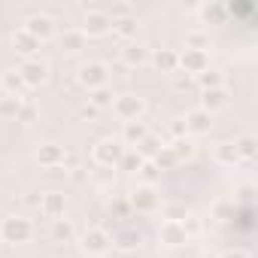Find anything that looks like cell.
Wrapping results in <instances>:
<instances>
[{
    "label": "cell",
    "mask_w": 258,
    "mask_h": 258,
    "mask_svg": "<svg viewBox=\"0 0 258 258\" xmlns=\"http://www.w3.org/2000/svg\"><path fill=\"white\" fill-rule=\"evenodd\" d=\"M31 237H34V225H31V219H25V216H7L4 222H0V240L10 243V246L28 243Z\"/></svg>",
    "instance_id": "6da1fadb"
},
{
    "label": "cell",
    "mask_w": 258,
    "mask_h": 258,
    "mask_svg": "<svg viewBox=\"0 0 258 258\" xmlns=\"http://www.w3.org/2000/svg\"><path fill=\"white\" fill-rule=\"evenodd\" d=\"M121 155H124V146H121L118 137H103V140H97V146L91 149V161L100 164V167H118Z\"/></svg>",
    "instance_id": "7a4b0ae2"
},
{
    "label": "cell",
    "mask_w": 258,
    "mask_h": 258,
    "mask_svg": "<svg viewBox=\"0 0 258 258\" xmlns=\"http://www.w3.org/2000/svg\"><path fill=\"white\" fill-rule=\"evenodd\" d=\"M112 112L121 118V124H127V121H140L143 112H146V100H143L140 94H121V97L112 100Z\"/></svg>",
    "instance_id": "3957f363"
},
{
    "label": "cell",
    "mask_w": 258,
    "mask_h": 258,
    "mask_svg": "<svg viewBox=\"0 0 258 258\" xmlns=\"http://www.w3.org/2000/svg\"><path fill=\"white\" fill-rule=\"evenodd\" d=\"M76 79H79V85H82V88H88V91L103 88V85L109 82V67H106L103 61H85V64L79 67Z\"/></svg>",
    "instance_id": "277c9868"
},
{
    "label": "cell",
    "mask_w": 258,
    "mask_h": 258,
    "mask_svg": "<svg viewBox=\"0 0 258 258\" xmlns=\"http://www.w3.org/2000/svg\"><path fill=\"white\" fill-rule=\"evenodd\" d=\"M16 70H19V76H22L25 88H40V85L49 79V64H46V61H40V58H25Z\"/></svg>",
    "instance_id": "5b68a950"
},
{
    "label": "cell",
    "mask_w": 258,
    "mask_h": 258,
    "mask_svg": "<svg viewBox=\"0 0 258 258\" xmlns=\"http://www.w3.org/2000/svg\"><path fill=\"white\" fill-rule=\"evenodd\" d=\"M79 31H82L85 40H88V37H106V34L112 31V19H109V13H103V10H88L85 19H82V25H79Z\"/></svg>",
    "instance_id": "8992f818"
},
{
    "label": "cell",
    "mask_w": 258,
    "mask_h": 258,
    "mask_svg": "<svg viewBox=\"0 0 258 258\" xmlns=\"http://www.w3.org/2000/svg\"><path fill=\"white\" fill-rule=\"evenodd\" d=\"M109 246H112V237L106 234V228H88L79 240V249L85 255H106Z\"/></svg>",
    "instance_id": "52a82bcc"
},
{
    "label": "cell",
    "mask_w": 258,
    "mask_h": 258,
    "mask_svg": "<svg viewBox=\"0 0 258 258\" xmlns=\"http://www.w3.org/2000/svg\"><path fill=\"white\" fill-rule=\"evenodd\" d=\"M131 210H137V213H158L161 210V195L155 191V185H137V191L131 195Z\"/></svg>",
    "instance_id": "ba28073f"
},
{
    "label": "cell",
    "mask_w": 258,
    "mask_h": 258,
    "mask_svg": "<svg viewBox=\"0 0 258 258\" xmlns=\"http://www.w3.org/2000/svg\"><path fill=\"white\" fill-rule=\"evenodd\" d=\"M179 55V70L185 76H201L207 67H210V55L207 52H198V49H182L176 52Z\"/></svg>",
    "instance_id": "9c48e42d"
},
{
    "label": "cell",
    "mask_w": 258,
    "mask_h": 258,
    "mask_svg": "<svg viewBox=\"0 0 258 258\" xmlns=\"http://www.w3.org/2000/svg\"><path fill=\"white\" fill-rule=\"evenodd\" d=\"M158 240H161L164 246L176 249V246H185V243H188V231H185L182 222H161V228H158Z\"/></svg>",
    "instance_id": "30bf717a"
},
{
    "label": "cell",
    "mask_w": 258,
    "mask_h": 258,
    "mask_svg": "<svg viewBox=\"0 0 258 258\" xmlns=\"http://www.w3.org/2000/svg\"><path fill=\"white\" fill-rule=\"evenodd\" d=\"M149 137V127H146V121L140 118V121H127V124H121V146L124 149H137L143 140Z\"/></svg>",
    "instance_id": "8fae6325"
},
{
    "label": "cell",
    "mask_w": 258,
    "mask_h": 258,
    "mask_svg": "<svg viewBox=\"0 0 258 258\" xmlns=\"http://www.w3.org/2000/svg\"><path fill=\"white\" fill-rule=\"evenodd\" d=\"M182 127H185V134H210V127H213V115L204 112L201 106L198 109H188L185 118H182Z\"/></svg>",
    "instance_id": "7c38bea8"
},
{
    "label": "cell",
    "mask_w": 258,
    "mask_h": 258,
    "mask_svg": "<svg viewBox=\"0 0 258 258\" xmlns=\"http://www.w3.org/2000/svg\"><path fill=\"white\" fill-rule=\"evenodd\" d=\"M25 31L43 43V40H49V37L55 34V19L46 16V13H37V16H31V19L25 22Z\"/></svg>",
    "instance_id": "4fadbf2b"
},
{
    "label": "cell",
    "mask_w": 258,
    "mask_h": 258,
    "mask_svg": "<svg viewBox=\"0 0 258 258\" xmlns=\"http://www.w3.org/2000/svg\"><path fill=\"white\" fill-rule=\"evenodd\" d=\"M40 210H43V216L46 219H64V210H67V198L61 195V191H46V195H40Z\"/></svg>",
    "instance_id": "5bb4252c"
},
{
    "label": "cell",
    "mask_w": 258,
    "mask_h": 258,
    "mask_svg": "<svg viewBox=\"0 0 258 258\" xmlns=\"http://www.w3.org/2000/svg\"><path fill=\"white\" fill-rule=\"evenodd\" d=\"M149 61H152V67H155L158 73H170V76L179 73V55H176L173 49H155V52L149 55Z\"/></svg>",
    "instance_id": "9a60e30c"
},
{
    "label": "cell",
    "mask_w": 258,
    "mask_h": 258,
    "mask_svg": "<svg viewBox=\"0 0 258 258\" xmlns=\"http://www.w3.org/2000/svg\"><path fill=\"white\" fill-rule=\"evenodd\" d=\"M37 161H40L43 167H49V170H58V167H64L67 152H64V146H58V143H46V146L37 149Z\"/></svg>",
    "instance_id": "2e32d148"
},
{
    "label": "cell",
    "mask_w": 258,
    "mask_h": 258,
    "mask_svg": "<svg viewBox=\"0 0 258 258\" xmlns=\"http://www.w3.org/2000/svg\"><path fill=\"white\" fill-rule=\"evenodd\" d=\"M40 46H43V43H40L37 37H31V34L25 31V28H19V31L13 34V49H16V52H19L22 58H37Z\"/></svg>",
    "instance_id": "e0dca14e"
},
{
    "label": "cell",
    "mask_w": 258,
    "mask_h": 258,
    "mask_svg": "<svg viewBox=\"0 0 258 258\" xmlns=\"http://www.w3.org/2000/svg\"><path fill=\"white\" fill-rule=\"evenodd\" d=\"M228 106V91H225V85L222 88H210V91H201V109L204 112H219V109H225Z\"/></svg>",
    "instance_id": "ac0fdd59"
},
{
    "label": "cell",
    "mask_w": 258,
    "mask_h": 258,
    "mask_svg": "<svg viewBox=\"0 0 258 258\" xmlns=\"http://www.w3.org/2000/svg\"><path fill=\"white\" fill-rule=\"evenodd\" d=\"M140 243H143V234H140L137 228H121V231H115V237H112V246H115L118 252H134Z\"/></svg>",
    "instance_id": "d6986e66"
},
{
    "label": "cell",
    "mask_w": 258,
    "mask_h": 258,
    "mask_svg": "<svg viewBox=\"0 0 258 258\" xmlns=\"http://www.w3.org/2000/svg\"><path fill=\"white\" fill-rule=\"evenodd\" d=\"M121 61L127 64V67H143L146 61H149V49L143 46V43H124V49H121Z\"/></svg>",
    "instance_id": "ffe728a7"
},
{
    "label": "cell",
    "mask_w": 258,
    "mask_h": 258,
    "mask_svg": "<svg viewBox=\"0 0 258 258\" xmlns=\"http://www.w3.org/2000/svg\"><path fill=\"white\" fill-rule=\"evenodd\" d=\"M198 16H201L204 25H225L228 7H225V4H201V7H198Z\"/></svg>",
    "instance_id": "44dd1931"
},
{
    "label": "cell",
    "mask_w": 258,
    "mask_h": 258,
    "mask_svg": "<svg viewBox=\"0 0 258 258\" xmlns=\"http://www.w3.org/2000/svg\"><path fill=\"white\" fill-rule=\"evenodd\" d=\"M234 152H237L240 161H255V155H258V140H255L252 134H243V137L234 140Z\"/></svg>",
    "instance_id": "7402d4cb"
},
{
    "label": "cell",
    "mask_w": 258,
    "mask_h": 258,
    "mask_svg": "<svg viewBox=\"0 0 258 258\" xmlns=\"http://www.w3.org/2000/svg\"><path fill=\"white\" fill-rule=\"evenodd\" d=\"M0 91H4V94H10V97H22V91H25V82H22L19 70H7L4 76H0Z\"/></svg>",
    "instance_id": "603a6c76"
},
{
    "label": "cell",
    "mask_w": 258,
    "mask_h": 258,
    "mask_svg": "<svg viewBox=\"0 0 258 258\" xmlns=\"http://www.w3.org/2000/svg\"><path fill=\"white\" fill-rule=\"evenodd\" d=\"M112 34H118L124 43H134V37H137V19H118V22H112Z\"/></svg>",
    "instance_id": "cb8c5ba5"
},
{
    "label": "cell",
    "mask_w": 258,
    "mask_h": 258,
    "mask_svg": "<svg viewBox=\"0 0 258 258\" xmlns=\"http://www.w3.org/2000/svg\"><path fill=\"white\" fill-rule=\"evenodd\" d=\"M112 100H115V94H112V88H109V85L88 91V103H91L94 109H106V106H112Z\"/></svg>",
    "instance_id": "d4e9b609"
},
{
    "label": "cell",
    "mask_w": 258,
    "mask_h": 258,
    "mask_svg": "<svg viewBox=\"0 0 258 258\" xmlns=\"http://www.w3.org/2000/svg\"><path fill=\"white\" fill-rule=\"evenodd\" d=\"M213 158H216V164H222V167H234V164L240 161L237 152H234V143H219L216 152H213Z\"/></svg>",
    "instance_id": "484cf974"
},
{
    "label": "cell",
    "mask_w": 258,
    "mask_h": 258,
    "mask_svg": "<svg viewBox=\"0 0 258 258\" xmlns=\"http://www.w3.org/2000/svg\"><path fill=\"white\" fill-rule=\"evenodd\" d=\"M73 237H76V231H73V225L67 219H55L52 222V240L55 243H70Z\"/></svg>",
    "instance_id": "4316f807"
},
{
    "label": "cell",
    "mask_w": 258,
    "mask_h": 258,
    "mask_svg": "<svg viewBox=\"0 0 258 258\" xmlns=\"http://www.w3.org/2000/svg\"><path fill=\"white\" fill-rule=\"evenodd\" d=\"M61 46H64L67 52H79V49H85V37H82V31H79V28L64 31V34H61Z\"/></svg>",
    "instance_id": "83f0119b"
},
{
    "label": "cell",
    "mask_w": 258,
    "mask_h": 258,
    "mask_svg": "<svg viewBox=\"0 0 258 258\" xmlns=\"http://www.w3.org/2000/svg\"><path fill=\"white\" fill-rule=\"evenodd\" d=\"M152 164L158 167V173H161V170H173V167H179V161H176V155H173V149H170V146H161V149H158V155L152 158Z\"/></svg>",
    "instance_id": "f1b7e54d"
},
{
    "label": "cell",
    "mask_w": 258,
    "mask_h": 258,
    "mask_svg": "<svg viewBox=\"0 0 258 258\" xmlns=\"http://www.w3.org/2000/svg\"><path fill=\"white\" fill-rule=\"evenodd\" d=\"M198 79V85H201V91H210V88H222V73L219 70H213V67H207L201 76H195Z\"/></svg>",
    "instance_id": "f546056e"
},
{
    "label": "cell",
    "mask_w": 258,
    "mask_h": 258,
    "mask_svg": "<svg viewBox=\"0 0 258 258\" xmlns=\"http://www.w3.org/2000/svg\"><path fill=\"white\" fill-rule=\"evenodd\" d=\"M16 121H22V124H34V121H40V109H37L31 100H22V106H19V112H16Z\"/></svg>",
    "instance_id": "4dcf8cb0"
},
{
    "label": "cell",
    "mask_w": 258,
    "mask_h": 258,
    "mask_svg": "<svg viewBox=\"0 0 258 258\" xmlns=\"http://www.w3.org/2000/svg\"><path fill=\"white\" fill-rule=\"evenodd\" d=\"M170 149H173V155H176V161H179V164H182V161H188V158L195 155V143H191L188 137L173 140V143H170Z\"/></svg>",
    "instance_id": "1f68e13d"
},
{
    "label": "cell",
    "mask_w": 258,
    "mask_h": 258,
    "mask_svg": "<svg viewBox=\"0 0 258 258\" xmlns=\"http://www.w3.org/2000/svg\"><path fill=\"white\" fill-rule=\"evenodd\" d=\"M118 167H121V170H127V173H137V170L143 167V158L137 155V149H124V155H121Z\"/></svg>",
    "instance_id": "d6a6232c"
},
{
    "label": "cell",
    "mask_w": 258,
    "mask_h": 258,
    "mask_svg": "<svg viewBox=\"0 0 258 258\" xmlns=\"http://www.w3.org/2000/svg\"><path fill=\"white\" fill-rule=\"evenodd\" d=\"M158 149H161V140L149 134V137H146V140L137 146V155H140L143 161H149V158H155V155H158Z\"/></svg>",
    "instance_id": "836d02e7"
},
{
    "label": "cell",
    "mask_w": 258,
    "mask_h": 258,
    "mask_svg": "<svg viewBox=\"0 0 258 258\" xmlns=\"http://www.w3.org/2000/svg\"><path fill=\"white\" fill-rule=\"evenodd\" d=\"M22 100H25V97H10V94H4V97H0V115H4V118H16Z\"/></svg>",
    "instance_id": "e575fe53"
},
{
    "label": "cell",
    "mask_w": 258,
    "mask_h": 258,
    "mask_svg": "<svg viewBox=\"0 0 258 258\" xmlns=\"http://www.w3.org/2000/svg\"><path fill=\"white\" fill-rule=\"evenodd\" d=\"M185 49H198V52H207V49H210V37H207L204 31H191V34L185 37Z\"/></svg>",
    "instance_id": "d590c367"
},
{
    "label": "cell",
    "mask_w": 258,
    "mask_h": 258,
    "mask_svg": "<svg viewBox=\"0 0 258 258\" xmlns=\"http://www.w3.org/2000/svg\"><path fill=\"white\" fill-rule=\"evenodd\" d=\"M185 219H188L185 204H167L164 207V222H185Z\"/></svg>",
    "instance_id": "8d00e7d4"
},
{
    "label": "cell",
    "mask_w": 258,
    "mask_h": 258,
    "mask_svg": "<svg viewBox=\"0 0 258 258\" xmlns=\"http://www.w3.org/2000/svg\"><path fill=\"white\" fill-rule=\"evenodd\" d=\"M137 173H140V185H152V182L158 179V167H155L152 161H143V167H140Z\"/></svg>",
    "instance_id": "74e56055"
},
{
    "label": "cell",
    "mask_w": 258,
    "mask_h": 258,
    "mask_svg": "<svg viewBox=\"0 0 258 258\" xmlns=\"http://www.w3.org/2000/svg\"><path fill=\"white\" fill-rule=\"evenodd\" d=\"M173 88H176V91H188V88H191V79H188V76H176V79H173Z\"/></svg>",
    "instance_id": "f35d334b"
},
{
    "label": "cell",
    "mask_w": 258,
    "mask_h": 258,
    "mask_svg": "<svg viewBox=\"0 0 258 258\" xmlns=\"http://www.w3.org/2000/svg\"><path fill=\"white\" fill-rule=\"evenodd\" d=\"M97 112H100V109H94L91 103H85V106L79 109V115H82V118H97Z\"/></svg>",
    "instance_id": "ab89813d"
},
{
    "label": "cell",
    "mask_w": 258,
    "mask_h": 258,
    "mask_svg": "<svg viewBox=\"0 0 258 258\" xmlns=\"http://www.w3.org/2000/svg\"><path fill=\"white\" fill-rule=\"evenodd\" d=\"M219 258H249V252H243V249H228V252H222Z\"/></svg>",
    "instance_id": "60d3db41"
},
{
    "label": "cell",
    "mask_w": 258,
    "mask_h": 258,
    "mask_svg": "<svg viewBox=\"0 0 258 258\" xmlns=\"http://www.w3.org/2000/svg\"><path fill=\"white\" fill-rule=\"evenodd\" d=\"M112 210H115L118 216H124L127 210H131V204H127V201H115V207H112Z\"/></svg>",
    "instance_id": "b9f144b4"
},
{
    "label": "cell",
    "mask_w": 258,
    "mask_h": 258,
    "mask_svg": "<svg viewBox=\"0 0 258 258\" xmlns=\"http://www.w3.org/2000/svg\"><path fill=\"white\" fill-rule=\"evenodd\" d=\"M228 213H231V210H228L225 204H222V207H216V216H219V222H225V216H228Z\"/></svg>",
    "instance_id": "7bdbcfd3"
}]
</instances>
